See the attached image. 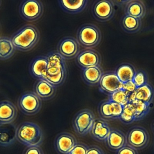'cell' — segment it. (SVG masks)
Instances as JSON below:
<instances>
[{"label": "cell", "instance_id": "cb8c5ba5", "mask_svg": "<svg viewBox=\"0 0 154 154\" xmlns=\"http://www.w3.org/2000/svg\"><path fill=\"white\" fill-rule=\"evenodd\" d=\"M125 14L142 20L146 14V7L142 1H128L125 7Z\"/></svg>", "mask_w": 154, "mask_h": 154}, {"label": "cell", "instance_id": "d6a6232c", "mask_svg": "<svg viewBox=\"0 0 154 154\" xmlns=\"http://www.w3.org/2000/svg\"><path fill=\"white\" fill-rule=\"evenodd\" d=\"M137 88V87L135 84L133 82V80H131V81L123 83L122 89L127 92L132 93L135 91Z\"/></svg>", "mask_w": 154, "mask_h": 154}, {"label": "cell", "instance_id": "d4e9b609", "mask_svg": "<svg viewBox=\"0 0 154 154\" xmlns=\"http://www.w3.org/2000/svg\"><path fill=\"white\" fill-rule=\"evenodd\" d=\"M121 25L126 32L135 33L141 29L142 20L125 14L121 20Z\"/></svg>", "mask_w": 154, "mask_h": 154}, {"label": "cell", "instance_id": "d590c367", "mask_svg": "<svg viewBox=\"0 0 154 154\" xmlns=\"http://www.w3.org/2000/svg\"><path fill=\"white\" fill-rule=\"evenodd\" d=\"M24 154H44L40 146L29 147Z\"/></svg>", "mask_w": 154, "mask_h": 154}, {"label": "cell", "instance_id": "5bb4252c", "mask_svg": "<svg viewBox=\"0 0 154 154\" xmlns=\"http://www.w3.org/2000/svg\"><path fill=\"white\" fill-rule=\"evenodd\" d=\"M77 143L76 138L72 134L62 133L56 138L55 146L60 154H69Z\"/></svg>", "mask_w": 154, "mask_h": 154}, {"label": "cell", "instance_id": "8d00e7d4", "mask_svg": "<svg viewBox=\"0 0 154 154\" xmlns=\"http://www.w3.org/2000/svg\"><path fill=\"white\" fill-rule=\"evenodd\" d=\"M151 127H152V131L153 133L154 134V120L152 123V124H151Z\"/></svg>", "mask_w": 154, "mask_h": 154}, {"label": "cell", "instance_id": "ffe728a7", "mask_svg": "<svg viewBox=\"0 0 154 154\" xmlns=\"http://www.w3.org/2000/svg\"><path fill=\"white\" fill-rule=\"evenodd\" d=\"M34 92L42 100L53 98L57 92V87L46 80H38L34 87Z\"/></svg>", "mask_w": 154, "mask_h": 154}, {"label": "cell", "instance_id": "83f0119b", "mask_svg": "<svg viewBox=\"0 0 154 154\" xmlns=\"http://www.w3.org/2000/svg\"><path fill=\"white\" fill-rule=\"evenodd\" d=\"M130 103L134 108L135 121L142 120L150 112L151 105L149 104L137 100H134Z\"/></svg>", "mask_w": 154, "mask_h": 154}, {"label": "cell", "instance_id": "7402d4cb", "mask_svg": "<svg viewBox=\"0 0 154 154\" xmlns=\"http://www.w3.org/2000/svg\"><path fill=\"white\" fill-rule=\"evenodd\" d=\"M106 142L109 148L118 151L126 145V135L120 130L111 128Z\"/></svg>", "mask_w": 154, "mask_h": 154}, {"label": "cell", "instance_id": "8fae6325", "mask_svg": "<svg viewBox=\"0 0 154 154\" xmlns=\"http://www.w3.org/2000/svg\"><path fill=\"white\" fill-rule=\"evenodd\" d=\"M76 64L82 69L94 66H100L101 57L98 52L92 49L80 52L75 59Z\"/></svg>", "mask_w": 154, "mask_h": 154}, {"label": "cell", "instance_id": "277c9868", "mask_svg": "<svg viewBox=\"0 0 154 154\" xmlns=\"http://www.w3.org/2000/svg\"><path fill=\"white\" fill-rule=\"evenodd\" d=\"M102 35L99 28L92 24H86L79 28L77 39L80 45L86 49H92L99 44Z\"/></svg>", "mask_w": 154, "mask_h": 154}, {"label": "cell", "instance_id": "484cf974", "mask_svg": "<svg viewBox=\"0 0 154 154\" xmlns=\"http://www.w3.org/2000/svg\"><path fill=\"white\" fill-rule=\"evenodd\" d=\"M15 50L11 38L7 37H0L1 60H6L11 58L15 53Z\"/></svg>", "mask_w": 154, "mask_h": 154}, {"label": "cell", "instance_id": "836d02e7", "mask_svg": "<svg viewBox=\"0 0 154 154\" xmlns=\"http://www.w3.org/2000/svg\"><path fill=\"white\" fill-rule=\"evenodd\" d=\"M117 154H138V153L137 150L126 145L118 151Z\"/></svg>", "mask_w": 154, "mask_h": 154}, {"label": "cell", "instance_id": "52a82bcc", "mask_svg": "<svg viewBox=\"0 0 154 154\" xmlns=\"http://www.w3.org/2000/svg\"><path fill=\"white\" fill-rule=\"evenodd\" d=\"M95 119L94 113L90 109L86 108L80 111L73 121L76 133L80 136L88 134L91 130Z\"/></svg>", "mask_w": 154, "mask_h": 154}, {"label": "cell", "instance_id": "603a6c76", "mask_svg": "<svg viewBox=\"0 0 154 154\" xmlns=\"http://www.w3.org/2000/svg\"><path fill=\"white\" fill-rule=\"evenodd\" d=\"M58 2L60 7L65 12L69 14H77L82 12L86 9L88 1L59 0Z\"/></svg>", "mask_w": 154, "mask_h": 154}, {"label": "cell", "instance_id": "9c48e42d", "mask_svg": "<svg viewBox=\"0 0 154 154\" xmlns=\"http://www.w3.org/2000/svg\"><path fill=\"white\" fill-rule=\"evenodd\" d=\"M115 4L110 0H102L96 2L92 7V13L96 20L106 22L112 19L115 14Z\"/></svg>", "mask_w": 154, "mask_h": 154}, {"label": "cell", "instance_id": "9a60e30c", "mask_svg": "<svg viewBox=\"0 0 154 154\" xmlns=\"http://www.w3.org/2000/svg\"><path fill=\"white\" fill-rule=\"evenodd\" d=\"M48 60L47 56H39L32 60L29 66L31 75L38 80L44 79L47 73Z\"/></svg>", "mask_w": 154, "mask_h": 154}, {"label": "cell", "instance_id": "d6986e66", "mask_svg": "<svg viewBox=\"0 0 154 154\" xmlns=\"http://www.w3.org/2000/svg\"><path fill=\"white\" fill-rule=\"evenodd\" d=\"M154 97V90L152 87L148 83L137 87L135 91L130 94L129 103L135 100L142 101L151 105Z\"/></svg>", "mask_w": 154, "mask_h": 154}, {"label": "cell", "instance_id": "5b68a950", "mask_svg": "<svg viewBox=\"0 0 154 154\" xmlns=\"http://www.w3.org/2000/svg\"><path fill=\"white\" fill-rule=\"evenodd\" d=\"M18 108L24 115H34L38 113L42 106V100L34 91H27L19 97Z\"/></svg>", "mask_w": 154, "mask_h": 154}, {"label": "cell", "instance_id": "f1b7e54d", "mask_svg": "<svg viewBox=\"0 0 154 154\" xmlns=\"http://www.w3.org/2000/svg\"><path fill=\"white\" fill-rule=\"evenodd\" d=\"M131 94L121 89L109 95L108 99L124 106L129 103V97Z\"/></svg>", "mask_w": 154, "mask_h": 154}, {"label": "cell", "instance_id": "4dcf8cb0", "mask_svg": "<svg viewBox=\"0 0 154 154\" xmlns=\"http://www.w3.org/2000/svg\"><path fill=\"white\" fill-rule=\"evenodd\" d=\"M133 81L137 87H139L147 84V76L146 73L142 71H136Z\"/></svg>", "mask_w": 154, "mask_h": 154}, {"label": "cell", "instance_id": "e0dca14e", "mask_svg": "<svg viewBox=\"0 0 154 154\" xmlns=\"http://www.w3.org/2000/svg\"><path fill=\"white\" fill-rule=\"evenodd\" d=\"M111 128L107 121L101 118H96L89 134L95 140L106 141Z\"/></svg>", "mask_w": 154, "mask_h": 154}, {"label": "cell", "instance_id": "ac0fdd59", "mask_svg": "<svg viewBox=\"0 0 154 154\" xmlns=\"http://www.w3.org/2000/svg\"><path fill=\"white\" fill-rule=\"evenodd\" d=\"M17 128L13 123L0 124V146L8 147L15 143Z\"/></svg>", "mask_w": 154, "mask_h": 154}, {"label": "cell", "instance_id": "ba28073f", "mask_svg": "<svg viewBox=\"0 0 154 154\" xmlns=\"http://www.w3.org/2000/svg\"><path fill=\"white\" fill-rule=\"evenodd\" d=\"M126 140L127 145L137 151L144 149L148 145L150 135L144 127L134 126L128 132Z\"/></svg>", "mask_w": 154, "mask_h": 154}, {"label": "cell", "instance_id": "44dd1931", "mask_svg": "<svg viewBox=\"0 0 154 154\" xmlns=\"http://www.w3.org/2000/svg\"><path fill=\"white\" fill-rule=\"evenodd\" d=\"M104 73L100 66L90 67L82 70V78L88 86H97L99 84Z\"/></svg>", "mask_w": 154, "mask_h": 154}, {"label": "cell", "instance_id": "7a4b0ae2", "mask_svg": "<svg viewBox=\"0 0 154 154\" xmlns=\"http://www.w3.org/2000/svg\"><path fill=\"white\" fill-rule=\"evenodd\" d=\"M10 38L15 50L25 52L31 50L38 44L40 33L35 25L27 24L14 33Z\"/></svg>", "mask_w": 154, "mask_h": 154}, {"label": "cell", "instance_id": "4fadbf2b", "mask_svg": "<svg viewBox=\"0 0 154 154\" xmlns=\"http://www.w3.org/2000/svg\"><path fill=\"white\" fill-rule=\"evenodd\" d=\"M123 84L116 72L108 71L104 73L99 85L101 92L110 95L121 89Z\"/></svg>", "mask_w": 154, "mask_h": 154}, {"label": "cell", "instance_id": "e575fe53", "mask_svg": "<svg viewBox=\"0 0 154 154\" xmlns=\"http://www.w3.org/2000/svg\"><path fill=\"white\" fill-rule=\"evenodd\" d=\"M87 154H105V153L100 147L93 146L89 147Z\"/></svg>", "mask_w": 154, "mask_h": 154}, {"label": "cell", "instance_id": "30bf717a", "mask_svg": "<svg viewBox=\"0 0 154 154\" xmlns=\"http://www.w3.org/2000/svg\"><path fill=\"white\" fill-rule=\"evenodd\" d=\"M57 51L66 60L72 59L76 58L80 52V45L77 39L68 36L60 40Z\"/></svg>", "mask_w": 154, "mask_h": 154}, {"label": "cell", "instance_id": "4316f807", "mask_svg": "<svg viewBox=\"0 0 154 154\" xmlns=\"http://www.w3.org/2000/svg\"><path fill=\"white\" fill-rule=\"evenodd\" d=\"M115 72L119 80L124 83L133 80L136 71L132 65L125 63L120 65Z\"/></svg>", "mask_w": 154, "mask_h": 154}, {"label": "cell", "instance_id": "f546056e", "mask_svg": "<svg viewBox=\"0 0 154 154\" xmlns=\"http://www.w3.org/2000/svg\"><path fill=\"white\" fill-rule=\"evenodd\" d=\"M119 119L126 124H132L135 121L134 108L131 103L124 106L123 112Z\"/></svg>", "mask_w": 154, "mask_h": 154}, {"label": "cell", "instance_id": "7c38bea8", "mask_svg": "<svg viewBox=\"0 0 154 154\" xmlns=\"http://www.w3.org/2000/svg\"><path fill=\"white\" fill-rule=\"evenodd\" d=\"M123 106L108 99L100 103L98 111L101 118L108 121L119 119L123 112Z\"/></svg>", "mask_w": 154, "mask_h": 154}, {"label": "cell", "instance_id": "1f68e13d", "mask_svg": "<svg viewBox=\"0 0 154 154\" xmlns=\"http://www.w3.org/2000/svg\"><path fill=\"white\" fill-rule=\"evenodd\" d=\"M89 146L82 143H78L69 154H87Z\"/></svg>", "mask_w": 154, "mask_h": 154}, {"label": "cell", "instance_id": "3957f363", "mask_svg": "<svg viewBox=\"0 0 154 154\" xmlns=\"http://www.w3.org/2000/svg\"><path fill=\"white\" fill-rule=\"evenodd\" d=\"M16 139L20 143L28 147L40 146L44 137L41 128L35 123L25 122L17 127Z\"/></svg>", "mask_w": 154, "mask_h": 154}, {"label": "cell", "instance_id": "74e56055", "mask_svg": "<svg viewBox=\"0 0 154 154\" xmlns=\"http://www.w3.org/2000/svg\"><path fill=\"white\" fill-rule=\"evenodd\" d=\"M1 4H2V1H0V6H1Z\"/></svg>", "mask_w": 154, "mask_h": 154}, {"label": "cell", "instance_id": "6da1fadb", "mask_svg": "<svg viewBox=\"0 0 154 154\" xmlns=\"http://www.w3.org/2000/svg\"><path fill=\"white\" fill-rule=\"evenodd\" d=\"M47 73L44 80L50 82L57 87L64 84L67 77L66 61L57 51L49 52Z\"/></svg>", "mask_w": 154, "mask_h": 154}, {"label": "cell", "instance_id": "2e32d148", "mask_svg": "<svg viewBox=\"0 0 154 154\" xmlns=\"http://www.w3.org/2000/svg\"><path fill=\"white\" fill-rule=\"evenodd\" d=\"M17 115L18 109L12 102L9 100L0 102V124L12 123Z\"/></svg>", "mask_w": 154, "mask_h": 154}, {"label": "cell", "instance_id": "8992f818", "mask_svg": "<svg viewBox=\"0 0 154 154\" xmlns=\"http://www.w3.org/2000/svg\"><path fill=\"white\" fill-rule=\"evenodd\" d=\"M44 5L39 0L23 1L19 7V12L22 18L30 22L39 20L44 13Z\"/></svg>", "mask_w": 154, "mask_h": 154}]
</instances>
